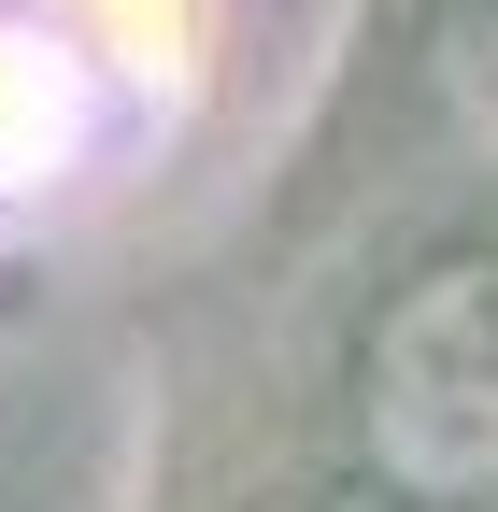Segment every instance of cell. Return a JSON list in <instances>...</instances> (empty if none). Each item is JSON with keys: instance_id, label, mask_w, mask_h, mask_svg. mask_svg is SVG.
I'll list each match as a JSON object with an SVG mask.
<instances>
[{"instance_id": "obj_1", "label": "cell", "mask_w": 498, "mask_h": 512, "mask_svg": "<svg viewBox=\"0 0 498 512\" xmlns=\"http://www.w3.org/2000/svg\"><path fill=\"white\" fill-rule=\"evenodd\" d=\"M356 456L427 512L498 498V256H427L356 342Z\"/></svg>"}]
</instances>
